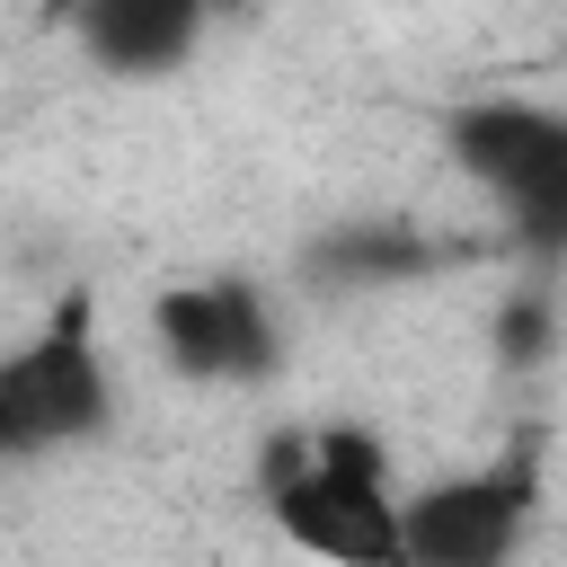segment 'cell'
<instances>
[{"label":"cell","mask_w":567,"mask_h":567,"mask_svg":"<svg viewBox=\"0 0 567 567\" xmlns=\"http://www.w3.org/2000/svg\"><path fill=\"white\" fill-rule=\"evenodd\" d=\"M266 514L319 567H399V487L363 425H319L275 443Z\"/></svg>","instance_id":"obj_1"},{"label":"cell","mask_w":567,"mask_h":567,"mask_svg":"<svg viewBox=\"0 0 567 567\" xmlns=\"http://www.w3.org/2000/svg\"><path fill=\"white\" fill-rule=\"evenodd\" d=\"M452 142V168L470 186H487L514 221L549 230L558 204H567V124L549 106H523V97H478L443 124Z\"/></svg>","instance_id":"obj_2"},{"label":"cell","mask_w":567,"mask_h":567,"mask_svg":"<svg viewBox=\"0 0 567 567\" xmlns=\"http://www.w3.org/2000/svg\"><path fill=\"white\" fill-rule=\"evenodd\" d=\"M0 390H9L18 452H71V443H97L115 425V372L71 319L27 337V346H9L0 354Z\"/></svg>","instance_id":"obj_3"},{"label":"cell","mask_w":567,"mask_h":567,"mask_svg":"<svg viewBox=\"0 0 567 567\" xmlns=\"http://www.w3.org/2000/svg\"><path fill=\"white\" fill-rule=\"evenodd\" d=\"M532 487L514 470H452L399 496V567H514Z\"/></svg>","instance_id":"obj_4"},{"label":"cell","mask_w":567,"mask_h":567,"mask_svg":"<svg viewBox=\"0 0 567 567\" xmlns=\"http://www.w3.org/2000/svg\"><path fill=\"white\" fill-rule=\"evenodd\" d=\"M151 337L186 381H266L284 363L275 310L257 284L239 275H204V284H168L151 301Z\"/></svg>","instance_id":"obj_5"},{"label":"cell","mask_w":567,"mask_h":567,"mask_svg":"<svg viewBox=\"0 0 567 567\" xmlns=\"http://www.w3.org/2000/svg\"><path fill=\"white\" fill-rule=\"evenodd\" d=\"M213 9L204 0H89L71 18V35L89 44V62L124 71V80H151V71H177L195 44H204Z\"/></svg>","instance_id":"obj_6"},{"label":"cell","mask_w":567,"mask_h":567,"mask_svg":"<svg viewBox=\"0 0 567 567\" xmlns=\"http://www.w3.org/2000/svg\"><path fill=\"white\" fill-rule=\"evenodd\" d=\"M0 461H18V434H9V390H0Z\"/></svg>","instance_id":"obj_7"},{"label":"cell","mask_w":567,"mask_h":567,"mask_svg":"<svg viewBox=\"0 0 567 567\" xmlns=\"http://www.w3.org/2000/svg\"><path fill=\"white\" fill-rule=\"evenodd\" d=\"M213 18H248V9H266V0H204Z\"/></svg>","instance_id":"obj_8"},{"label":"cell","mask_w":567,"mask_h":567,"mask_svg":"<svg viewBox=\"0 0 567 567\" xmlns=\"http://www.w3.org/2000/svg\"><path fill=\"white\" fill-rule=\"evenodd\" d=\"M44 9H53V18H80V9H89V0H44Z\"/></svg>","instance_id":"obj_9"}]
</instances>
